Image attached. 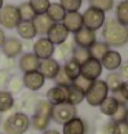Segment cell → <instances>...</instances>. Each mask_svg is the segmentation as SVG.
<instances>
[{
    "label": "cell",
    "mask_w": 128,
    "mask_h": 134,
    "mask_svg": "<svg viewBox=\"0 0 128 134\" xmlns=\"http://www.w3.org/2000/svg\"><path fill=\"white\" fill-rule=\"evenodd\" d=\"M110 48H112V47H110L107 43H105L103 40H102V42H98V40H96L90 48H88V51H90V55H91L92 58L101 59L107 51L110 50Z\"/></svg>",
    "instance_id": "cell-28"
},
{
    "label": "cell",
    "mask_w": 128,
    "mask_h": 134,
    "mask_svg": "<svg viewBox=\"0 0 128 134\" xmlns=\"http://www.w3.org/2000/svg\"><path fill=\"white\" fill-rule=\"evenodd\" d=\"M102 64H101V59H96V58H92L90 57L86 62L81 64V68H80V75L84 76L88 80L94 82L98 80L99 76L102 75Z\"/></svg>",
    "instance_id": "cell-7"
},
{
    "label": "cell",
    "mask_w": 128,
    "mask_h": 134,
    "mask_svg": "<svg viewBox=\"0 0 128 134\" xmlns=\"http://www.w3.org/2000/svg\"><path fill=\"white\" fill-rule=\"evenodd\" d=\"M96 134H119V125L109 120L105 125H102V127L98 130Z\"/></svg>",
    "instance_id": "cell-39"
},
{
    "label": "cell",
    "mask_w": 128,
    "mask_h": 134,
    "mask_svg": "<svg viewBox=\"0 0 128 134\" xmlns=\"http://www.w3.org/2000/svg\"><path fill=\"white\" fill-rule=\"evenodd\" d=\"M107 97H109V88H107L105 80L98 79V80L92 82L91 87L87 90L84 101H87L90 107H99Z\"/></svg>",
    "instance_id": "cell-3"
},
{
    "label": "cell",
    "mask_w": 128,
    "mask_h": 134,
    "mask_svg": "<svg viewBox=\"0 0 128 134\" xmlns=\"http://www.w3.org/2000/svg\"><path fill=\"white\" fill-rule=\"evenodd\" d=\"M18 11H19V17H21V21H33V18L36 17V14L32 10L31 4L28 2H23L18 6Z\"/></svg>",
    "instance_id": "cell-32"
},
{
    "label": "cell",
    "mask_w": 128,
    "mask_h": 134,
    "mask_svg": "<svg viewBox=\"0 0 128 134\" xmlns=\"http://www.w3.org/2000/svg\"><path fill=\"white\" fill-rule=\"evenodd\" d=\"M102 37L110 47H123L128 43V28L116 18H109L102 26Z\"/></svg>",
    "instance_id": "cell-1"
},
{
    "label": "cell",
    "mask_w": 128,
    "mask_h": 134,
    "mask_svg": "<svg viewBox=\"0 0 128 134\" xmlns=\"http://www.w3.org/2000/svg\"><path fill=\"white\" fill-rule=\"evenodd\" d=\"M10 80V73L6 71H0V87H6Z\"/></svg>",
    "instance_id": "cell-44"
},
{
    "label": "cell",
    "mask_w": 128,
    "mask_h": 134,
    "mask_svg": "<svg viewBox=\"0 0 128 134\" xmlns=\"http://www.w3.org/2000/svg\"><path fill=\"white\" fill-rule=\"evenodd\" d=\"M7 87H8V91L14 96V93H19L21 91V88L23 87V84H22V79H19V77H10V80H8V84H7Z\"/></svg>",
    "instance_id": "cell-40"
},
{
    "label": "cell",
    "mask_w": 128,
    "mask_h": 134,
    "mask_svg": "<svg viewBox=\"0 0 128 134\" xmlns=\"http://www.w3.org/2000/svg\"><path fill=\"white\" fill-rule=\"evenodd\" d=\"M47 101L51 104L52 107L59 105V104H65L68 100V87L65 86H54L46 94Z\"/></svg>",
    "instance_id": "cell-16"
},
{
    "label": "cell",
    "mask_w": 128,
    "mask_h": 134,
    "mask_svg": "<svg viewBox=\"0 0 128 134\" xmlns=\"http://www.w3.org/2000/svg\"><path fill=\"white\" fill-rule=\"evenodd\" d=\"M33 113L36 115H41V116H47V118H51V113H52V105L47 100H37L36 104H34V108H33Z\"/></svg>",
    "instance_id": "cell-31"
},
{
    "label": "cell",
    "mask_w": 128,
    "mask_h": 134,
    "mask_svg": "<svg viewBox=\"0 0 128 134\" xmlns=\"http://www.w3.org/2000/svg\"><path fill=\"white\" fill-rule=\"evenodd\" d=\"M116 19L128 28V0H121L116 6Z\"/></svg>",
    "instance_id": "cell-29"
},
{
    "label": "cell",
    "mask_w": 128,
    "mask_h": 134,
    "mask_svg": "<svg viewBox=\"0 0 128 134\" xmlns=\"http://www.w3.org/2000/svg\"><path fill=\"white\" fill-rule=\"evenodd\" d=\"M28 3L31 4V7H32V10L34 11L36 15L46 14L48 7H50V4H51L50 0H29Z\"/></svg>",
    "instance_id": "cell-33"
},
{
    "label": "cell",
    "mask_w": 128,
    "mask_h": 134,
    "mask_svg": "<svg viewBox=\"0 0 128 134\" xmlns=\"http://www.w3.org/2000/svg\"><path fill=\"white\" fill-rule=\"evenodd\" d=\"M112 97H114V98H116V100L119 101L120 104H128V102L124 100V97H123L121 94H120V91H114V93H113V96H112Z\"/></svg>",
    "instance_id": "cell-47"
},
{
    "label": "cell",
    "mask_w": 128,
    "mask_h": 134,
    "mask_svg": "<svg viewBox=\"0 0 128 134\" xmlns=\"http://www.w3.org/2000/svg\"><path fill=\"white\" fill-rule=\"evenodd\" d=\"M91 84H92V82L91 80H88V79H86L84 76H77L75 80L72 82V86H75L76 88H78V90H81L83 93H87V90L91 87Z\"/></svg>",
    "instance_id": "cell-38"
},
{
    "label": "cell",
    "mask_w": 128,
    "mask_h": 134,
    "mask_svg": "<svg viewBox=\"0 0 128 134\" xmlns=\"http://www.w3.org/2000/svg\"><path fill=\"white\" fill-rule=\"evenodd\" d=\"M46 14L54 24H58V22L63 21V18H65V15H66V11L63 10V7L59 3H51Z\"/></svg>",
    "instance_id": "cell-22"
},
{
    "label": "cell",
    "mask_w": 128,
    "mask_h": 134,
    "mask_svg": "<svg viewBox=\"0 0 128 134\" xmlns=\"http://www.w3.org/2000/svg\"><path fill=\"white\" fill-rule=\"evenodd\" d=\"M119 105H120V102L117 101L114 97L109 96L107 98H105V100H103V102H102L98 108H99V111H101L102 115H105V116H107V118H112L113 113L117 111Z\"/></svg>",
    "instance_id": "cell-21"
},
{
    "label": "cell",
    "mask_w": 128,
    "mask_h": 134,
    "mask_svg": "<svg viewBox=\"0 0 128 134\" xmlns=\"http://www.w3.org/2000/svg\"><path fill=\"white\" fill-rule=\"evenodd\" d=\"M31 127V118L25 112H14L10 118L2 120L4 134H25Z\"/></svg>",
    "instance_id": "cell-2"
},
{
    "label": "cell",
    "mask_w": 128,
    "mask_h": 134,
    "mask_svg": "<svg viewBox=\"0 0 128 134\" xmlns=\"http://www.w3.org/2000/svg\"><path fill=\"white\" fill-rule=\"evenodd\" d=\"M77 116V109L76 107L70 104H59V105L52 107V113H51V120H54L58 125H65L70 119Z\"/></svg>",
    "instance_id": "cell-6"
},
{
    "label": "cell",
    "mask_w": 128,
    "mask_h": 134,
    "mask_svg": "<svg viewBox=\"0 0 128 134\" xmlns=\"http://www.w3.org/2000/svg\"><path fill=\"white\" fill-rule=\"evenodd\" d=\"M119 69H120L119 73H120V76L123 77V80H128V61L123 62Z\"/></svg>",
    "instance_id": "cell-43"
},
{
    "label": "cell",
    "mask_w": 128,
    "mask_h": 134,
    "mask_svg": "<svg viewBox=\"0 0 128 134\" xmlns=\"http://www.w3.org/2000/svg\"><path fill=\"white\" fill-rule=\"evenodd\" d=\"M84 0H59V4L66 13H76L81 8Z\"/></svg>",
    "instance_id": "cell-34"
},
{
    "label": "cell",
    "mask_w": 128,
    "mask_h": 134,
    "mask_svg": "<svg viewBox=\"0 0 128 134\" xmlns=\"http://www.w3.org/2000/svg\"><path fill=\"white\" fill-rule=\"evenodd\" d=\"M120 2H121V0H120Z\"/></svg>",
    "instance_id": "cell-52"
},
{
    "label": "cell",
    "mask_w": 128,
    "mask_h": 134,
    "mask_svg": "<svg viewBox=\"0 0 128 134\" xmlns=\"http://www.w3.org/2000/svg\"><path fill=\"white\" fill-rule=\"evenodd\" d=\"M69 35H70V33H69L68 29L63 26V24L58 22V24H52V26L48 29L46 37L57 47V46H59V44L65 43L68 40Z\"/></svg>",
    "instance_id": "cell-10"
},
{
    "label": "cell",
    "mask_w": 128,
    "mask_h": 134,
    "mask_svg": "<svg viewBox=\"0 0 128 134\" xmlns=\"http://www.w3.org/2000/svg\"><path fill=\"white\" fill-rule=\"evenodd\" d=\"M123 82L124 80H123V77L120 76L119 72H109L107 76H106V79H105L106 86H107V88H109V91H112V93L119 91Z\"/></svg>",
    "instance_id": "cell-27"
},
{
    "label": "cell",
    "mask_w": 128,
    "mask_h": 134,
    "mask_svg": "<svg viewBox=\"0 0 128 134\" xmlns=\"http://www.w3.org/2000/svg\"><path fill=\"white\" fill-rule=\"evenodd\" d=\"M33 26L36 29V33L40 35V36H46L48 29L52 26V21L48 18L47 14H40V15H36L33 18Z\"/></svg>",
    "instance_id": "cell-19"
},
{
    "label": "cell",
    "mask_w": 128,
    "mask_h": 134,
    "mask_svg": "<svg viewBox=\"0 0 128 134\" xmlns=\"http://www.w3.org/2000/svg\"><path fill=\"white\" fill-rule=\"evenodd\" d=\"M15 105L14 96L8 90H0V113H6Z\"/></svg>",
    "instance_id": "cell-24"
},
{
    "label": "cell",
    "mask_w": 128,
    "mask_h": 134,
    "mask_svg": "<svg viewBox=\"0 0 128 134\" xmlns=\"http://www.w3.org/2000/svg\"><path fill=\"white\" fill-rule=\"evenodd\" d=\"M90 51H88V48H83V47H77L75 46V48H73V54H72V58L76 59V61L80 64L86 62L88 58H90Z\"/></svg>",
    "instance_id": "cell-36"
},
{
    "label": "cell",
    "mask_w": 128,
    "mask_h": 134,
    "mask_svg": "<svg viewBox=\"0 0 128 134\" xmlns=\"http://www.w3.org/2000/svg\"><path fill=\"white\" fill-rule=\"evenodd\" d=\"M95 42H96V33L94 31H90V29L84 28V26L73 35V43L77 47L90 48Z\"/></svg>",
    "instance_id": "cell-12"
},
{
    "label": "cell",
    "mask_w": 128,
    "mask_h": 134,
    "mask_svg": "<svg viewBox=\"0 0 128 134\" xmlns=\"http://www.w3.org/2000/svg\"><path fill=\"white\" fill-rule=\"evenodd\" d=\"M63 26L68 29L69 33H73L75 35L76 32H78L80 29L83 28V15L80 11H76V13H66L65 18H63Z\"/></svg>",
    "instance_id": "cell-17"
},
{
    "label": "cell",
    "mask_w": 128,
    "mask_h": 134,
    "mask_svg": "<svg viewBox=\"0 0 128 134\" xmlns=\"http://www.w3.org/2000/svg\"><path fill=\"white\" fill-rule=\"evenodd\" d=\"M50 122H51V118L36 115V113H33V116L31 118V125L37 131H46L48 126H50Z\"/></svg>",
    "instance_id": "cell-30"
},
{
    "label": "cell",
    "mask_w": 128,
    "mask_h": 134,
    "mask_svg": "<svg viewBox=\"0 0 128 134\" xmlns=\"http://www.w3.org/2000/svg\"><path fill=\"white\" fill-rule=\"evenodd\" d=\"M101 64H102V68L106 69V71L117 72L119 68L121 66V64H123V57L117 50L110 48V50L101 58Z\"/></svg>",
    "instance_id": "cell-13"
},
{
    "label": "cell",
    "mask_w": 128,
    "mask_h": 134,
    "mask_svg": "<svg viewBox=\"0 0 128 134\" xmlns=\"http://www.w3.org/2000/svg\"><path fill=\"white\" fill-rule=\"evenodd\" d=\"M21 22L18 6L14 4H4L0 10V25L4 29H15Z\"/></svg>",
    "instance_id": "cell-5"
},
{
    "label": "cell",
    "mask_w": 128,
    "mask_h": 134,
    "mask_svg": "<svg viewBox=\"0 0 128 134\" xmlns=\"http://www.w3.org/2000/svg\"><path fill=\"white\" fill-rule=\"evenodd\" d=\"M39 64H40V59L34 55L33 53H25V54H21V57H19L18 66L23 73H28V72L37 71Z\"/></svg>",
    "instance_id": "cell-18"
},
{
    "label": "cell",
    "mask_w": 128,
    "mask_h": 134,
    "mask_svg": "<svg viewBox=\"0 0 128 134\" xmlns=\"http://www.w3.org/2000/svg\"><path fill=\"white\" fill-rule=\"evenodd\" d=\"M90 6L99 8L103 13H107L114 8V0H90Z\"/></svg>",
    "instance_id": "cell-35"
},
{
    "label": "cell",
    "mask_w": 128,
    "mask_h": 134,
    "mask_svg": "<svg viewBox=\"0 0 128 134\" xmlns=\"http://www.w3.org/2000/svg\"><path fill=\"white\" fill-rule=\"evenodd\" d=\"M15 29H17L18 36L23 39V40H32V39L37 36L36 29H34L32 21H21Z\"/></svg>",
    "instance_id": "cell-20"
},
{
    "label": "cell",
    "mask_w": 128,
    "mask_h": 134,
    "mask_svg": "<svg viewBox=\"0 0 128 134\" xmlns=\"http://www.w3.org/2000/svg\"><path fill=\"white\" fill-rule=\"evenodd\" d=\"M43 134H61V133L55 129H47L46 131H43Z\"/></svg>",
    "instance_id": "cell-49"
},
{
    "label": "cell",
    "mask_w": 128,
    "mask_h": 134,
    "mask_svg": "<svg viewBox=\"0 0 128 134\" xmlns=\"http://www.w3.org/2000/svg\"><path fill=\"white\" fill-rule=\"evenodd\" d=\"M120 94L123 97H124V100L128 102V80H124L123 82V84H121V87H120Z\"/></svg>",
    "instance_id": "cell-45"
},
{
    "label": "cell",
    "mask_w": 128,
    "mask_h": 134,
    "mask_svg": "<svg viewBox=\"0 0 128 134\" xmlns=\"http://www.w3.org/2000/svg\"><path fill=\"white\" fill-rule=\"evenodd\" d=\"M127 111H128V105H127V104H120L119 108H117V111L113 113V116L110 118V120L114 122V123L124 122L125 116H127Z\"/></svg>",
    "instance_id": "cell-37"
},
{
    "label": "cell",
    "mask_w": 128,
    "mask_h": 134,
    "mask_svg": "<svg viewBox=\"0 0 128 134\" xmlns=\"http://www.w3.org/2000/svg\"><path fill=\"white\" fill-rule=\"evenodd\" d=\"M3 6H4V0H0V10H2Z\"/></svg>",
    "instance_id": "cell-50"
},
{
    "label": "cell",
    "mask_w": 128,
    "mask_h": 134,
    "mask_svg": "<svg viewBox=\"0 0 128 134\" xmlns=\"http://www.w3.org/2000/svg\"><path fill=\"white\" fill-rule=\"evenodd\" d=\"M14 65H15L14 58H8V57H6V55L2 54V57H0V71L10 72L14 68Z\"/></svg>",
    "instance_id": "cell-41"
},
{
    "label": "cell",
    "mask_w": 128,
    "mask_h": 134,
    "mask_svg": "<svg viewBox=\"0 0 128 134\" xmlns=\"http://www.w3.org/2000/svg\"><path fill=\"white\" fill-rule=\"evenodd\" d=\"M4 40H6V33H4V29L3 28H0V47L3 46Z\"/></svg>",
    "instance_id": "cell-48"
},
{
    "label": "cell",
    "mask_w": 128,
    "mask_h": 134,
    "mask_svg": "<svg viewBox=\"0 0 128 134\" xmlns=\"http://www.w3.org/2000/svg\"><path fill=\"white\" fill-rule=\"evenodd\" d=\"M0 48L3 51V55L15 59L23 51V43L18 37H6V40Z\"/></svg>",
    "instance_id": "cell-11"
},
{
    "label": "cell",
    "mask_w": 128,
    "mask_h": 134,
    "mask_svg": "<svg viewBox=\"0 0 128 134\" xmlns=\"http://www.w3.org/2000/svg\"><path fill=\"white\" fill-rule=\"evenodd\" d=\"M119 125V134H128V125L125 122L117 123Z\"/></svg>",
    "instance_id": "cell-46"
},
{
    "label": "cell",
    "mask_w": 128,
    "mask_h": 134,
    "mask_svg": "<svg viewBox=\"0 0 128 134\" xmlns=\"http://www.w3.org/2000/svg\"><path fill=\"white\" fill-rule=\"evenodd\" d=\"M55 83H57V86H65V87H69L72 84V80L66 76V73L63 72V69L61 68V71L58 72V75L55 76Z\"/></svg>",
    "instance_id": "cell-42"
},
{
    "label": "cell",
    "mask_w": 128,
    "mask_h": 134,
    "mask_svg": "<svg viewBox=\"0 0 128 134\" xmlns=\"http://www.w3.org/2000/svg\"><path fill=\"white\" fill-rule=\"evenodd\" d=\"M125 123H127V125H128V111H127V116H125V120H124Z\"/></svg>",
    "instance_id": "cell-51"
},
{
    "label": "cell",
    "mask_w": 128,
    "mask_h": 134,
    "mask_svg": "<svg viewBox=\"0 0 128 134\" xmlns=\"http://www.w3.org/2000/svg\"><path fill=\"white\" fill-rule=\"evenodd\" d=\"M44 83H46V79H44V76L39 71L23 73V76H22L23 87H25L26 90L32 91V93L41 90V87L44 86Z\"/></svg>",
    "instance_id": "cell-9"
},
{
    "label": "cell",
    "mask_w": 128,
    "mask_h": 134,
    "mask_svg": "<svg viewBox=\"0 0 128 134\" xmlns=\"http://www.w3.org/2000/svg\"><path fill=\"white\" fill-rule=\"evenodd\" d=\"M81 15H83V26L94 32L102 29L103 24L106 21V13H103L99 8H95L92 6L88 7Z\"/></svg>",
    "instance_id": "cell-4"
},
{
    "label": "cell",
    "mask_w": 128,
    "mask_h": 134,
    "mask_svg": "<svg viewBox=\"0 0 128 134\" xmlns=\"http://www.w3.org/2000/svg\"><path fill=\"white\" fill-rule=\"evenodd\" d=\"M73 48H75V43H70V42H65L58 46V48H55V53H57V57L58 59L57 61H68L69 58H72V54H73Z\"/></svg>",
    "instance_id": "cell-25"
},
{
    "label": "cell",
    "mask_w": 128,
    "mask_h": 134,
    "mask_svg": "<svg viewBox=\"0 0 128 134\" xmlns=\"http://www.w3.org/2000/svg\"><path fill=\"white\" fill-rule=\"evenodd\" d=\"M61 68H62V65L55 58H48V59L40 61L37 71L44 76V79H51V80H54L55 76L58 75V72L61 71Z\"/></svg>",
    "instance_id": "cell-14"
},
{
    "label": "cell",
    "mask_w": 128,
    "mask_h": 134,
    "mask_svg": "<svg viewBox=\"0 0 128 134\" xmlns=\"http://www.w3.org/2000/svg\"><path fill=\"white\" fill-rule=\"evenodd\" d=\"M80 68H81V65L73 58H69L68 61H65V64L62 65L63 72L66 73V76L70 79L72 82L75 80L77 76H80Z\"/></svg>",
    "instance_id": "cell-23"
},
{
    "label": "cell",
    "mask_w": 128,
    "mask_h": 134,
    "mask_svg": "<svg viewBox=\"0 0 128 134\" xmlns=\"http://www.w3.org/2000/svg\"><path fill=\"white\" fill-rule=\"evenodd\" d=\"M33 54L36 55L40 61L43 59H48V58H52V55L55 54V46L48 40L46 36H41L39 37L36 42L33 43Z\"/></svg>",
    "instance_id": "cell-8"
},
{
    "label": "cell",
    "mask_w": 128,
    "mask_h": 134,
    "mask_svg": "<svg viewBox=\"0 0 128 134\" xmlns=\"http://www.w3.org/2000/svg\"><path fill=\"white\" fill-rule=\"evenodd\" d=\"M88 133V125L87 122L80 116H76L62 125V133L61 134H87Z\"/></svg>",
    "instance_id": "cell-15"
},
{
    "label": "cell",
    "mask_w": 128,
    "mask_h": 134,
    "mask_svg": "<svg viewBox=\"0 0 128 134\" xmlns=\"http://www.w3.org/2000/svg\"><path fill=\"white\" fill-rule=\"evenodd\" d=\"M84 98H86V94L81 90H78V88H76L72 84L68 87V100H66L68 104H70L73 107H77L78 104H81L84 101Z\"/></svg>",
    "instance_id": "cell-26"
}]
</instances>
